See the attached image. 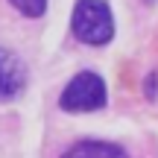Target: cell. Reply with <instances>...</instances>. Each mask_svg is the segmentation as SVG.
<instances>
[{
  "label": "cell",
  "mask_w": 158,
  "mask_h": 158,
  "mask_svg": "<svg viewBox=\"0 0 158 158\" xmlns=\"http://www.w3.org/2000/svg\"><path fill=\"white\" fill-rule=\"evenodd\" d=\"M23 18H41L47 12V0H9Z\"/></svg>",
  "instance_id": "obj_5"
},
{
  "label": "cell",
  "mask_w": 158,
  "mask_h": 158,
  "mask_svg": "<svg viewBox=\"0 0 158 158\" xmlns=\"http://www.w3.org/2000/svg\"><path fill=\"white\" fill-rule=\"evenodd\" d=\"M23 88H27V64L21 62V56L0 47V102L21 97Z\"/></svg>",
  "instance_id": "obj_3"
},
{
  "label": "cell",
  "mask_w": 158,
  "mask_h": 158,
  "mask_svg": "<svg viewBox=\"0 0 158 158\" xmlns=\"http://www.w3.org/2000/svg\"><path fill=\"white\" fill-rule=\"evenodd\" d=\"M143 94H147V100H155L158 97V76H155V70L147 76V82H143Z\"/></svg>",
  "instance_id": "obj_6"
},
{
  "label": "cell",
  "mask_w": 158,
  "mask_h": 158,
  "mask_svg": "<svg viewBox=\"0 0 158 158\" xmlns=\"http://www.w3.org/2000/svg\"><path fill=\"white\" fill-rule=\"evenodd\" d=\"M108 102V91L100 73L94 70H79V73L64 85L62 97H59V108L70 114H82V111H100Z\"/></svg>",
  "instance_id": "obj_2"
},
{
  "label": "cell",
  "mask_w": 158,
  "mask_h": 158,
  "mask_svg": "<svg viewBox=\"0 0 158 158\" xmlns=\"http://www.w3.org/2000/svg\"><path fill=\"white\" fill-rule=\"evenodd\" d=\"M70 29L82 44L106 47L114 38V15L106 0H76L73 15H70Z\"/></svg>",
  "instance_id": "obj_1"
},
{
  "label": "cell",
  "mask_w": 158,
  "mask_h": 158,
  "mask_svg": "<svg viewBox=\"0 0 158 158\" xmlns=\"http://www.w3.org/2000/svg\"><path fill=\"white\" fill-rule=\"evenodd\" d=\"M62 158H129V152L111 141L85 138V141H76L73 147H68L62 152Z\"/></svg>",
  "instance_id": "obj_4"
},
{
  "label": "cell",
  "mask_w": 158,
  "mask_h": 158,
  "mask_svg": "<svg viewBox=\"0 0 158 158\" xmlns=\"http://www.w3.org/2000/svg\"><path fill=\"white\" fill-rule=\"evenodd\" d=\"M149 3H152V0H149Z\"/></svg>",
  "instance_id": "obj_7"
}]
</instances>
